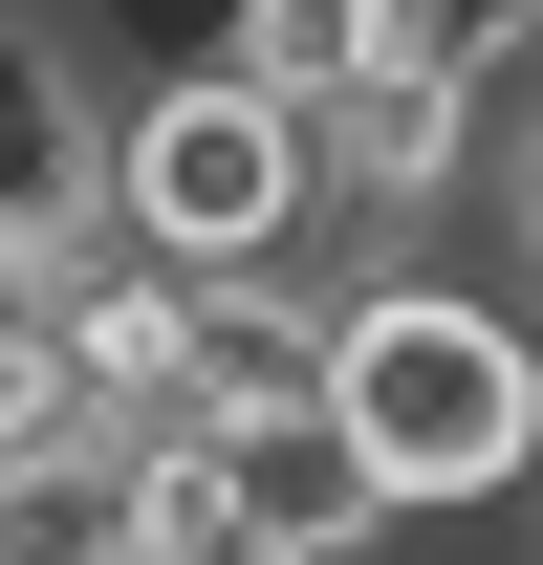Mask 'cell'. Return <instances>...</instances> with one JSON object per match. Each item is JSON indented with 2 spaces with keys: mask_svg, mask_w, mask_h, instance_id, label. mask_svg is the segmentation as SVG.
Returning a JSON list of instances; mask_svg holds the SVG:
<instances>
[{
  "mask_svg": "<svg viewBox=\"0 0 543 565\" xmlns=\"http://www.w3.org/2000/svg\"><path fill=\"white\" fill-rule=\"evenodd\" d=\"M327 414H348V457L392 479V544L413 522H522L543 500V327L500 282L348 262L327 282Z\"/></svg>",
  "mask_w": 543,
  "mask_h": 565,
  "instance_id": "1",
  "label": "cell"
},
{
  "mask_svg": "<svg viewBox=\"0 0 543 565\" xmlns=\"http://www.w3.org/2000/svg\"><path fill=\"white\" fill-rule=\"evenodd\" d=\"M109 239L174 262V282L305 262V239H327V131H305L283 87H239L217 44H196V66H131V87H109Z\"/></svg>",
  "mask_w": 543,
  "mask_h": 565,
  "instance_id": "2",
  "label": "cell"
},
{
  "mask_svg": "<svg viewBox=\"0 0 543 565\" xmlns=\"http://www.w3.org/2000/svg\"><path fill=\"white\" fill-rule=\"evenodd\" d=\"M305 131H327V217L370 262H413V217H457V174H500V109H478L435 44H392V66L348 87V109H305Z\"/></svg>",
  "mask_w": 543,
  "mask_h": 565,
  "instance_id": "3",
  "label": "cell"
},
{
  "mask_svg": "<svg viewBox=\"0 0 543 565\" xmlns=\"http://www.w3.org/2000/svg\"><path fill=\"white\" fill-rule=\"evenodd\" d=\"M196 457L239 479V522H262V544H305V565H392V479L348 457V414H327V392H283V414H217Z\"/></svg>",
  "mask_w": 543,
  "mask_h": 565,
  "instance_id": "4",
  "label": "cell"
},
{
  "mask_svg": "<svg viewBox=\"0 0 543 565\" xmlns=\"http://www.w3.org/2000/svg\"><path fill=\"white\" fill-rule=\"evenodd\" d=\"M392 44H413V0H239V22H217V66L283 87V109H348Z\"/></svg>",
  "mask_w": 543,
  "mask_h": 565,
  "instance_id": "5",
  "label": "cell"
},
{
  "mask_svg": "<svg viewBox=\"0 0 543 565\" xmlns=\"http://www.w3.org/2000/svg\"><path fill=\"white\" fill-rule=\"evenodd\" d=\"M109 565H305V544H262L217 457H152V479H131V544H109Z\"/></svg>",
  "mask_w": 543,
  "mask_h": 565,
  "instance_id": "6",
  "label": "cell"
},
{
  "mask_svg": "<svg viewBox=\"0 0 543 565\" xmlns=\"http://www.w3.org/2000/svg\"><path fill=\"white\" fill-rule=\"evenodd\" d=\"M44 435H87V392H66V282L0 262V457H44Z\"/></svg>",
  "mask_w": 543,
  "mask_h": 565,
  "instance_id": "7",
  "label": "cell"
},
{
  "mask_svg": "<svg viewBox=\"0 0 543 565\" xmlns=\"http://www.w3.org/2000/svg\"><path fill=\"white\" fill-rule=\"evenodd\" d=\"M500 217H522V282H543V109L500 131Z\"/></svg>",
  "mask_w": 543,
  "mask_h": 565,
  "instance_id": "8",
  "label": "cell"
},
{
  "mask_svg": "<svg viewBox=\"0 0 543 565\" xmlns=\"http://www.w3.org/2000/svg\"><path fill=\"white\" fill-rule=\"evenodd\" d=\"M522 565H543V500H522Z\"/></svg>",
  "mask_w": 543,
  "mask_h": 565,
  "instance_id": "9",
  "label": "cell"
}]
</instances>
